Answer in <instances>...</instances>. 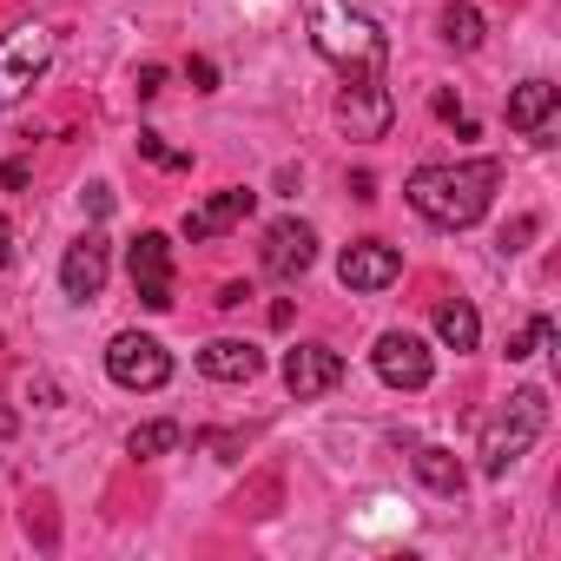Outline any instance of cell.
Masks as SVG:
<instances>
[{"label":"cell","mask_w":561,"mask_h":561,"mask_svg":"<svg viewBox=\"0 0 561 561\" xmlns=\"http://www.w3.org/2000/svg\"><path fill=\"white\" fill-rule=\"evenodd\" d=\"M495 179H502V172H495L489 159H469V165H416L410 185H403V198H410L430 225H443V231H469V225L489 211Z\"/></svg>","instance_id":"6da1fadb"},{"label":"cell","mask_w":561,"mask_h":561,"mask_svg":"<svg viewBox=\"0 0 561 561\" xmlns=\"http://www.w3.org/2000/svg\"><path fill=\"white\" fill-rule=\"evenodd\" d=\"M159 87H165V67H146V73H139V100H152Z\"/></svg>","instance_id":"d4e9b609"},{"label":"cell","mask_w":561,"mask_h":561,"mask_svg":"<svg viewBox=\"0 0 561 561\" xmlns=\"http://www.w3.org/2000/svg\"><path fill=\"white\" fill-rule=\"evenodd\" d=\"M337 383H344V357H337L331 344H298V351H285V390H291L298 403L331 397Z\"/></svg>","instance_id":"7c38bea8"},{"label":"cell","mask_w":561,"mask_h":561,"mask_svg":"<svg viewBox=\"0 0 561 561\" xmlns=\"http://www.w3.org/2000/svg\"><path fill=\"white\" fill-rule=\"evenodd\" d=\"M337 277H344V291H390L403 277V251L383 238H357V244H344Z\"/></svg>","instance_id":"ba28073f"},{"label":"cell","mask_w":561,"mask_h":561,"mask_svg":"<svg viewBox=\"0 0 561 561\" xmlns=\"http://www.w3.org/2000/svg\"><path fill=\"white\" fill-rule=\"evenodd\" d=\"M185 80H192L198 93H218V67H211V60H192V67H185Z\"/></svg>","instance_id":"7402d4cb"},{"label":"cell","mask_w":561,"mask_h":561,"mask_svg":"<svg viewBox=\"0 0 561 561\" xmlns=\"http://www.w3.org/2000/svg\"><path fill=\"white\" fill-rule=\"evenodd\" d=\"M554 106H561V87H554V80H522V87L508 93V126L548 146V133H554Z\"/></svg>","instance_id":"5bb4252c"},{"label":"cell","mask_w":561,"mask_h":561,"mask_svg":"<svg viewBox=\"0 0 561 561\" xmlns=\"http://www.w3.org/2000/svg\"><path fill=\"white\" fill-rule=\"evenodd\" d=\"M318 264V231L305 225V218H277V225H264V271L271 277H305Z\"/></svg>","instance_id":"9c48e42d"},{"label":"cell","mask_w":561,"mask_h":561,"mask_svg":"<svg viewBox=\"0 0 561 561\" xmlns=\"http://www.w3.org/2000/svg\"><path fill=\"white\" fill-rule=\"evenodd\" d=\"M436 337H443L449 351H476V344H482L476 305H469V298H443V305H436Z\"/></svg>","instance_id":"2e32d148"},{"label":"cell","mask_w":561,"mask_h":561,"mask_svg":"<svg viewBox=\"0 0 561 561\" xmlns=\"http://www.w3.org/2000/svg\"><path fill=\"white\" fill-rule=\"evenodd\" d=\"M416 482L436 489V495H462V462H456V449L423 443V449H416Z\"/></svg>","instance_id":"e0dca14e"},{"label":"cell","mask_w":561,"mask_h":561,"mask_svg":"<svg viewBox=\"0 0 561 561\" xmlns=\"http://www.w3.org/2000/svg\"><path fill=\"white\" fill-rule=\"evenodd\" d=\"M139 152H146L152 165H165V172H185V165H192V152H179V146H165L159 133H139Z\"/></svg>","instance_id":"ffe728a7"},{"label":"cell","mask_w":561,"mask_h":561,"mask_svg":"<svg viewBox=\"0 0 561 561\" xmlns=\"http://www.w3.org/2000/svg\"><path fill=\"white\" fill-rule=\"evenodd\" d=\"M548 337H554V318H528V331H522V337H508V357H535Z\"/></svg>","instance_id":"44dd1931"},{"label":"cell","mask_w":561,"mask_h":561,"mask_svg":"<svg viewBox=\"0 0 561 561\" xmlns=\"http://www.w3.org/2000/svg\"><path fill=\"white\" fill-rule=\"evenodd\" d=\"M0 271H14V225L0 218Z\"/></svg>","instance_id":"cb8c5ba5"},{"label":"cell","mask_w":561,"mask_h":561,"mask_svg":"<svg viewBox=\"0 0 561 561\" xmlns=\"http://www.w3.org/2000/svg\"><path fill=\"white\" fill-rule=\"evenodd\" d=\"M47 67H54V27H41V21L8 27L0 34V106H21L47 80Z\"/></svg>","instance_id":"277c9868"},{"label":"cell","mask_w":561,"mask_h":561,"mask_svg":"<svg viewBox=\"0 0 561 561\" xmlns=\"http://www.w3.org/2000/svg\"><path fill=\"white\" fill-rule=\"evenodd\" d=\"M541 430H548V397H541V390H515L508 410L482 430V476H508V469L535 449Z\"/></svg>","instance_id":"3957f363"},{"label":"cell","mask_w":561,"mask_h":561,"mask_svg":"<svg viewBox=\"0 0 561 561\" xmlns=\"http://www.w3.org/2000/svg\"><path fill=\"white\" fill-rule=\"evenodd\" d=\"M198 370H205L211 383H251V377L264 370V357H257V344H244V337H211V344L198 351Z\"/></svg>","instance_id":"9a60e30c"},{"label":"cell","mask_w":561,"mask_h":561,"mask_svg":"<svg viewBox=\"0 0 561 561\" xmlns=\"http://www.w3.org/2000/svg\"><path fill=\"white\" fill-rule=\"evenodd\" d=\"M106 377H113L119 390H159V383L172 377V351H165L159 337H146V331H119V337L106 344Z\"/></svg>","instance_id":"5b68a950"},{"label":"cell","mask_w":561,"mask_h":561,"mask_svg":"<svg viewBox=\"0 0 561 561\" xmlns=\"http://www.w3.org/2000/svg\"><path fill=\"white\" fill-rule=\"evenodd\" d=\"M0 185L21 192V185H27V159H8V165H0Z\"/></svg>","instance_id":"603a6c76"},{"label":"cell","mask_w":561,"mask_h":561,"mask_svg":"<svg viewBox=\"0 0 561 561\" xmlns=\"http://www.w3.org/2000/svg\"><path fill=\"white\" fill-rule=\"evenodd\" d=\"M390 93H383V80H344V93H337V126L351 133V139H383L390 133Z\"/></svg>","instance_id":"8fae6325"},{"label":"cell","mask_w":561,"mask_h":561,"mask_svg":"<svg viewBox=\"0 0 561 561\" xmlns=\"http://www.w3.org/2000/svg\"><path fill=\"white\" fill-rule=\"evenodd\" d=\"M179 443H185L179 423H139V430L126 436V449H133L139 462H152V456H165V449H179Z\"/></svg>","instance_id":"d6986e66"},{"label":"cell","mask_w":561,"mask_h":561,"mask_svg":"<svg viewBox=\"0 0 561 561\" xmlns=\"http://www.w3.org/2000/svg\"><path fill=\"white\" fill-rule=\"evenodd\" d=\"M126 271H133V291L146 311H172V238L165 231H139L126 251Z\"/></svg>","instance_id":"8992f818"},{"label":"cell","mask_w":561,"mask_h":561,"mask_svg":"<svg viewBox=\"0 0 561 561\" xmlns=\"http://www.w3.org/2000/svg\"><path fill=\"white\" fill-rule=\"evenodd\" d=\"M311 41H318V54L344 80H377L383 73V54H390L383 27L370 14H357V8H337V0H324V8L311 14Z\"/></svg>","instance_id":"7a4b0ae2"},{"label":"cell","mask_w":561,"mask_h":561,"mask_svg":"<svg viewBox=\"0 0 561 561\" xmlns=\"http://www.w3.org/2000/svg\"><path fill=\"white\" fill-rule=\"evenodd\" d=\"M106 271H113L106 238H100V231H80V238L67 244V257H60V285H67V298L93 305V298L106 291Z\"/></svg>","instance_id":"30bf717a"},{"label":"cell","mask_w":561,"mask_h":561,"mask_svg":"<svg viewBox=\"0 0 561 561\" xmlns=\"http://www.w3.org/2000/svg\"><path fill=\"white\" fill-rule=\"evenodd\" d=\"M370 364H377V377L390 390H430V377H436V357H430V344L416 331H383Z\"/></svg>","instance_id":"52a82bcc"},{"label":"cell","mask_w":561,"mask_h":561,"mask_svg":"<svg viewBox=\"0 0 561 561\" xmlns=\"http://www.w3.org/2000/svg\"><path fill=\"white\" fill-rule=\"evenodd\" d=\"M257 205V192H244V185H225V192H211L205 205H192L185 211V238L192 244H205V238H225L231 225H244V211Z\"/></svg>","instance_id":"4fadbf2b"},{"label":"cell","mask_w":561,"mask_h":561,"mask_svg":"<svg viewBox=\"0 0 561 561\" xmlns=\"http://www.w3.org/2000/svg\"><path fill=\"white\" fill-rule=\"evenodd\" d=\"M443 41H449L456 54H476V47H482V14L469 8V0H462V8H443Z\"/></svg>","instance_id":"ac0fdd59"}]
</instances>
